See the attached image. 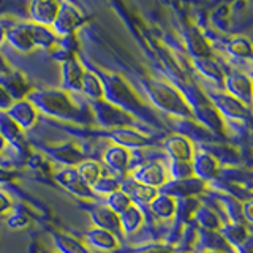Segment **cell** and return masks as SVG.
<instances>
[{"instance_id":"obj_42","label":"cell","mask_w":253,"mask_h":253,"mask_svg":"<svg viewBox=\"0 0 253 253\" xmlns=\"http://www.w3.org/2000/svg\"><path fill=\"white\" fill-rule=\"evenodd\" d=\"M13 209V201L5 192L0 190V215H5Z\"/></svg>"},{"instance_id":"obj_23","label":"cell","mask_w":253,"mask_h":253,"mask_svg":"<svg viewBox=\"0 0 253 253\" xmlns=\"http://www.w3.org/2000/svg\"><path fill=\"white\" fill-rule=\"evenodd\" d=\"M84 242L101 252H116L119 250V242L121 241L113 233L105 231V229L100 228H92L85 233Z\"/></svg>"},{"instance_id":"obj_48","label":"cell","mask_w":253,"mask_h":253,"mask_svg":"<svg viewBox=\"0 0 253 253\" xmlns=\"http://www.w3.org/2000/svg\"><path fill=\"white\" fill-rule=\"evenodd\" d=\"M5 147H6V142H5V139L2 136H0V152H3Z\"/></svg>"},{"instance_id":"obj_34","label":"cell","mask_w":253,"mask_h":253,"mask_svg":"<svg viewBox=\"0 0 253 253\" xmlns=\"http://www.w3.org/2000/svg\"><path fill=\"white\" fill-rule=\"evenodd\" d=\"M193 218L196 220V223L200 225L203 231H218L221 226V221L217 217V213L213 212L209 206L200 204V208L196 209Z\"/></svg>"},{"instance_id":"obj_19","label":"cell","mask_w":253,"mask_h":253,"mask_svg":"<svg viewBox=\"0 0 253 253\" xmlns=\"http://www.w3.org/2000/svg\"><path fill=\"white\" fill-rule=\"evenodd\" d=\"M101 160L106 165L108 169L113 171L114 176L124 177L130 168V150L113 144L106 147V150L103 152Z\"/></svg>"},{"instance_id":"obj_22","label":"cell","mask_w":253,"mask_h":253,"mask_svg":"<svg viewBox=\"0 0 253 253\" xmlns=\"http://www.w3.org/2000/svg\"><path fill=\"white\" fill-rule=\"evenodd\" d=\"M5 42L11 44L16 51L19 52H30L35 49L34 42H32L30 30H29V22H19L14 26L6 29V37Z\"/></svg>"},{"instance_id":"obj_33","label":"cell","mask_w":253,"mask_h":253,"mask_svg":"<svg viewBox=\"0 0 253 253\" xmlns=\"http://www.w3.org/2000/svg\"><path fill=\"white\" fill-rule=\"evenodd\" d=\"M75 169L78 172V176L81 177V180L89 187H92L103 174L101 165L97 160H90V158H85V160H83Z\"/></svg>"},{"instance_id":"obj_41","label":"cell","mask_w":253,"mask_h":253,"mask_svg":"<svg viewBox=\"0 0 253 253\" xmlns=\"http://www.w3.org/2000/svg\"><path fill=\"white\" fill-rule=\"evenodd\" d=\"M30 223V218L27 213L24 212H13V209L8 213V218H6V225L10 226L11 229H24L27 225Z\"/></svg>"},{"instance_id":"obj_47","label":"cell","mask_w":253,"mask_h":253,"mask_svg":"<svg viewBox=\"0 0 253 253\" xmlns=\"http://www.w3.org/2000/svg\"><path fill=\"white\" fill-rule=\"evenodd\" d=\"M5 37H6V27H5V26H2V24H0V46L3 44Z\"/></svg>"},{"instance_id":"obj_51","label":"cell","mask_w":253,"mask_h":253,"mask_svg":"<svg viewBox=\"0 0 253 253\" xmlns=\"http://www.w3.org/2000/svg\"><path fill=\"white\" fill-rule=\"evenodd\" d=\"M43 253H47V252H43Z\"/></svg>"},{"instance_id":"obj_37","label":"cell","mask_w":253,"mask_h":253,"mask_svg":"<svg viewBox=\"0 0 253 253\" xmlns=\"http://www.w3.org/2000/svg\"><path fill=\"white\" fill-rule=\"evenodd\" d=\"M168 177L172 180H182L193 177V168L192 162H182V160H169L168 166Z\"/></svg>"},{"instance_id":"obj_6","label":"cell","mask_w":253,"mask_h":253,"mask_svg":"<svg viewBox=\"0 0 253 253\" xmlns=\"http://www.w3.org/2000/svg\"><path fill=\"white\" fill-rule=\"evenodd\" d=\"M85 18L83 13L78 10L76 5L70 2H62L59 3V11L57 16L51 26V30L55 34V37H67V35H75L76 30L84 24Z\"/></svg>"},{"instance_id":"obj_38","label":"cell","mask_w":253,"mask_h":253,"mask_svg":"<svg viewBox=\"0 0 253 253\" xmlns=\"http://www.w3.org/2000/svg\"><path fill=\"white\" fill-rule=\"evenodd\" d=\"M105 206H106L108 209L113 211L114 213H117V215H121L122 212H125L133 204H131L128 196H126L124 192H121V190H117V192H113L111 195L106 196Z\"/></svg>"},{"instance_id":"obj_21","label":"cell","mask_w":253,"mask_h":253,"mask_svg":"<svg viewBox=\"0 0 253 253\" xmlns=\"http://www.w3.org/2000/svg\"><path fill=\"white\" fill-rule=\"evenodd\" d=\"M59 11V2L54 0H34L29 5V16L30 22L38 24V26L51 27Z\"/></svg>"},{"instance_id":"obj_1","label":"cell","mask_w":253,"mask_h":253,"mask_svg":"<svg viewBox=\"0 0 253 253\" xmlns=\"http://www.w3.org/2000/svg\"><path fill=\"white\" fill-rule=\"evenodd\" d=\"M27 100L35 106L38 114L42 113L57 121L79 126H85L87 124L93 122L90 111L78 106L70 93L62 89H35L27 95Z\"/></svg>"},{"instance_id":"obj_8","label":"cell","mask_w":253,"mask_h":253,"mask_svg":"<svg viewBox=\"0 0 253 253\" xmlns=\"http://www.w3.org/2000/svg\"><path fill=\"white\" fill-rule=\"evenodd\" d=\"M98 138H108L113 141L114 146H121L126 150L130 149H141L149 146L152 139L147 138L146 134L139 133L136 128H114V130H106V131H98V133H89Z\"/></svg>"},{"instance_id":"obj_13","label":"cell","mask_w":253,"mask_h":253,"mask_svg":"<svg viewBox=\"0 0 253 253\" xmlns=\"http://www.w3.org/2000/svg\"><path fill=\"white\" fill-rule=\"evenodd\" d=\"M43 154L46 157H49L52 162L63 165L65 168L78 166L83 160H85V157L81 152V149H79L76 144H73V142L57 144V146H44Z\"/></svg>"},{"instance_id":"obj_36","label":"cell","mask_w":253,"mask_h":253,"mask_svg":"<svg viewBox=\"0 0 253 253\" xmlns=\"http://www.w3.org/2000/svg\"><path fill=\"white\" fill-rule=\"evenodd\" d=\"M226 52L236 59H250L252 55V44L247 38L234 37L226 42Z\"/></svg>"},{"instance_id":"obj_49","label":"cell","mask_w":253,"mask_h":253,"mask_svg":"<svg viewBox=\"0 0 253 253\" xmlns=\"http://www.w3.org/2000/svg\"><path fill=\"white\" fill-rule=\"evenodd\" d=\"M200 253H223V252H215V250H200Z\"/></svg>"},{"instance_id":"obj_50","label":"cell","mask_w":253,"mask_h":253,"mask_svg":"<svg viewBox=\"0 0 253 253\" xmlns=\"http://www.w3.org/2000/svg\"><path fill=\"white\" fill-rule=\"evenodd\" d=\"M174 253H190V252H185V250H184V252H177V250H176V252H174Z\"/></svg>"},{"instance_id":"obj_3","label":"cell","mask_w":253,"mask_h":253,"mask_svg":"<svg viewBox=\"0 0 253 253\" xmlns=\"http://www.w3.org/2000/svg\"><path fill=\"white\" fill-rule=\"evenodd\" d=\"M141 85L147 93L150 103L157 109H160L162 113H166L177 119H193V113L190 109L185 97L168 81L147 78L144 81H141Z\"/></svg>"},{"instance_id":"obj_40","label":"cell","mask_w":253,"mask_h":253,"mask_svg":"<svg viewBox=\"0 0 253 253\" xmlns=\"http://www.w3.org/2000/svg\"><path fill=\"white\" fill-rule=\"evenodd\" d=\"M176 249L169 244H158V242H150V244H144L139 245V247H131L126 249L124 252L116 250V253H174Z\"/></svg>"},{"instance_id":"obj_29","label":"cell","mask_w":253,"mask_h":253,"mask_svg":"<svg viewBox=\"0 0 253 253\" xmlns=\"http://www.w3.org/2000/svg\"><path fill=\"white\" fill-rule=\"evenodd\" d=\"M79 92H83L90 101L103 100V85H101L98 75L95 73L93 70L85 68L83 75V81H81V90Z\"/></svg>"},{"instance_id":"obj_9","label":"cell","mask_w":253,"mask_h":253,"mask_svg":"<svg viewBox=\"0 0 253 253\" xmlns=\"http://www.w3.org/2000/svg\"><path fill=\"white\" fill-rule=\"evenodd\" d=\"M52 177L63 190H67L68 193H71L76 198H81L84 201H93L97 198L93 195L92 188L89 185H85L81 180V177L78 176L75 168H62L59 171H55Z\"/></svg>"},{"instance_id":"obj_46","label":"cell","mask_w":253,"mask_h":253,"mask_svg":"<svg viewBox=\"0 0 253 253\" xmlns=\"http://www.w3.org/2000/svg\"><path fill=\"white\" fill-rule=\"evenodd\" d=\"M8 71H11V67L8 65V62L3 59V55L0 54V76H2V75H6Z\"/></svg>"},{"instance_id":"obj_17","label":"cell","mask_w":253,"mask_h":253,"mask_svg":"<svg viewBox=\"0 0 253 253\" xmlns=\"http://www.w3.org/2000/svg\"><path fill=\"white\" fill-rule=\"evenodd\" d=\"M163 149L166 155L169 157V160H182V162H190L195 152L192 141L179 133L166 136L163 139Z\"/></svg>"},{"instance_id":"obj_45","label":"cell","mask_w":253,"mask_h":253,"mask_svg":"<svg viewBox=\"0 0 253 253\" xmlns=\"http://www.w3.org/2000/svg\"><path fill=\"white\" fill-rule=\"evenodd\" d=\"M16 177V172L13 169H6L0 166V184H5V182H10Z\"/></svg>"},{"instance_id":"obj_44","label":"cell","mask_w":253,"mask_h":253,"mask_svg":"<svg viewBox=\"0 0 253 253\" xmlns=\"http://www.w3.org/2000/svg\"><path fill=\"white\" fill-rule=\"evenodd\" d=\"M242 217H244V221H245V223H252V221H253V215H252V201H250V200L244 201V204H242Z\"/></svg>"},{"instance_id":"obj_27","label":"cell","mask_w":253,"mask_h":253,"mask_svg":"<svg viewBox=\"0 0 253 253\" xmlns=\"http://www.w3.org/2000/svg\"><path fill=\"white\" fill-rule=\"evenodd\" d=\"M193 68L200 73L201 76H204L209 81L215 83L217 85H223V79H225V71L218 65V62L213 57H204V59H195L192 60Z\"/></svg>"},{"instance_id":"obj_31","label":"cell","mask_w":253,"mask_h":253,"mask_svg":"<svg viewBox=\"0 0 253 253\" xmlns=\"http://www.w3.org/2000/svg\"><path fill=\"white\" fill-rule=\"evenodd\" d=\"M119 221H121L122 234H133L141 228L142 221H144V213L138 206H130L128 209L119 215Z\"/></svg>"},{"instance_id":"obj_32","label":"cell","mask_w":253,"mask_h":253,"mask_svg":"<svg viewBox=\"0 0 253 253\" xmlns=\"http://www.w3.org/2000/svg\"><path fill=\"white\" fill-rule=\"evenodd\" d=\"M149 208L157 218L169 220L174 217V212H176V200H172L171 196L158 193L155 200L149 204Z\"/></svg>"},{"instance_id":"obj_2","label":"cell","mask_w":253,"mask_h":253,"mask_svg":"<svg viewBox=\"0 0 253 253\" xmlns=\"http://www.w3.org/2000/svg\"><path fill=\"white\" fill-rule=\"evenodd\" d=\"M95 73L98 75L103 85V100L121 108L136 119L141 116L142 121H150V119L154 121V116L150 114L149 108L142 103L136 90L125 81L124 76L117 73H106V71H95Z\"/></svg>"},{"instance_id":"obj_14","label":"cell","mask_w":253,"mask_h":253,"mask_svg":"<svg viewBox=\"0 0 253 253\" xmlns=\"http://www.w3.org/2000/svg\"><path fill=\"white\" fill-rule=\"evenodd\" d=\"M221 89H225V93L231 95L233 98L244 103V105L249 106L252 103V81L247 75L244 73L225 75Z\"/></svg>"},{"instance_id":"obj_15","label":"cell","mask_w":253,"mask_h":253,"mask_svg":"<svg viewBox=\"0 0 253 253\" xmlns=\"http://www.w3.org/2000/svg\"><path fill=\"white\" fill-rule=\"evenodd\" d=\"M6 114L22 131L30 130L38 122V111L27 98L13 101V105L8 108Z\"/></svg>"},{"instance_id":"obj_28","label":"cell","mask_w":253,"mask_h":253,"mask_svg":"<svg viewBox=\"0 0 253 253\" xmlns=\"http://www.w3.org/2000/svg\"><path fill=\"white\" fill-rule=\"evenodd\" d=\"M0 136L5 139L6 144H11L16 149H22L26 144L24 131L8 117L5 111H0Z\"/></svg>"},{"instance_id":"obj_24","label":"cell","mask_w":253,"mask_h":253,"mask_svg":"<svg viewBox=\"0 0 253 253\" xmlns=\"http://www.w3.org/2000/svg\"><path fill=\"white\" fill-rule=\"evenodd\" d=\"M218 233L221 237H223L225 242L229 245V247H233L234 250H239L245 242H247L249 239H252L247 225L231 223V221H228V223H221Z\"/></svg>"},{"instance_id":"obj_26","label":"cell","mask_w":253,"mask_h":253,"mask_svg":"<svg viewBox=\"0 0 253 253\" xmlns=\"http://www.w3.org/2000/svg\"><path fill=\"white\" fill-rule=\"evenodd\" d=\"M51 237H52L54 249L59 253H92L85 242L79 241L67 233L51 231Z\"/></svg>"},{"instance_id":"obj_25","label":"cell","mask_w":253,"mask_h":253,"mask_svg":"<svg viewBox=\"0 0 253 253\" xmlns=\"http://www.w3.org/2000/svg\"><path fill=\"white\" fill-rule=\"evenodd\" d=\"M185 46L188 54L192 55V60L195 59H204V57H212V47L208 43V40L203 37L195 29H188L185 34Z\"/></svg>"},{"instance_id":"obj_10","label":"cell","mask_w":253,"mask_h":253,"mask_svg":"<svg viewBox=\"0 0 253 253\" xmlns=\"http://www.w3.org/2000/svg\"><path fill=\"white\" fill-rule=\"evenodd\" d=\"M208 188V184L196 177H188L182 180L169 179L166 184L158 190V193L171 196L172 200H184V198H193L195 195L203 193Z\"/></svg>"},{"instance_id":"obj_35","label":"cell","mask_w":253,"mask_h":253,"mask_svg":"<svg viewBox=\"0 0 253 253\" xmlns=\"http://www.w3.org/2000/svg\"><path fill=\"white\" fill-rule=\"evenodd\" d=\"M121 182L122 179H119V176H114V174H101L100 179L90 188L95 196H108L121 188Z\"/></svg>"},{"instance_id":"obj_7","label":"cell","mask_w":253,"mask_h":253,"mask_svg":"<svg viewBox=\"0 0 253 253\" xmlns=\"http://www.w3.org/2000/svg\"><path fill=\"white\" fill-rule=\"evenodd\" d=\"M130 177L141 185L152 187L155 190H160L166 182L169 180L168 171H166L165 165L157 160L146 162V163L136 166V168L131 171Z\"/></svg>"},{"instance_id":"obj_16","label":"cell","mask_w":253,"mask_h":253,"mask_svg":"<svg viewBox=\"0 0 253 253\" xmlns=\"http://www.w3.org/2000/svg\"><path fill=\"white\" fill-rule=\"evenodd\" d=\"M85 68L83 67L78 55L62 62V90L65 92H79L81 90V81Z\"/></svg>"},{"instance_id":"obj_43","label":"cell","mask_w":253,"mask_h":253,"mask_svg":"<svg viewBox=\"0 0 253 253\" xmlns=\"http://www.w3.org/2000/svg\"><path fill=\"white\" fill-rule=\"evenodd\" d=\"M13 105V100L11 97L5 92V89L2 85H0V111H8V108H10Z\"/></svg>"},{"instance_id":"obj_5","label":"cell","mask_w":253,"mask_h":253,"mask_svg":"<svg viewBox=\"0 0 253 253\" xmlns=\"http://www.w3.org/2000/svg\"><path fill=\"white\" fill-rule=\"evenodd\" d=\"M208 100L211 101V105L213 106V109L220 114V117H228L229 121H247L250 117V108L244 103L237 101L236 98H233L231 95H228L225 92H208Z\"/></svg>"},{"instance_id":"obj_4","label":"cell","mask_w":253,"mask_h":253,"mask_svg":"<svg viewBox=\"0 0 253 253\" xmlns=\"http://www.w3.org/2000/svg\"><path fill=\"white\" fill-rule=\"evenodd\" d=\"M89 111L92 114L93 122H97L101 128L114 130V128H136L139 121L131 114L125 113L105 100L89 101Z\"/></svg>"},{"instance_id":"obj_20","label":"cell","mask_w":253,"mask_h":253,"mask_svg":"<svg viewBox=\"0 0 253 253\" xmlns=\"http://www.w3.org/2000/svg\"><path fill=\"white\" fill-rule=\"evenodd\" d=\"M0 85H2L5 92L10 95L13 101L27 98V95L32 92L26 76H24L21 71H16L13 68L11 71H8L6 75L0 76Z\"/></svg>"},{"instance_id":"obj_39","label":"cell","mask_w":253,"mask_h":253,"mask_svg":"<svg viewBox=\"0 0 253 253\" xmlns=\"http://www.w3.org/2000/svg\"><path fill=\"white\" fill-rule=\"evenodd\" d=\"M223 204L226 208V213L229 217V221L231 223H241V225H247L244 221V217H242V203L237 200V198H233V196H225L223 200Z\"/></svg>"},{"instance_id":"obj_30","label":"cell","mask_w":253,"mask_h":253,"mask_svg":"<svg viewBox=\"0 0 253 253\" xmlns=\"http://www.w3.org/2000/svg\"><path fill=\"white\" fill-rule=\"evenodd\" d=\"M29 30H30V37L35 47H42V49L49 51L51 47L57 43V37H55V34L51 30V27H44L34 22H29Z\"/></svg>"},{"instance_id":"obj_11","label":"cell","mask_w":253,"mask_h":253,"mask_svg":"<svg viewBox=\"0 0 253 253\" xmlns=\"http://www.w3.org/2000/svg\"><path fill=\"white\" fill-rule=\"evenodd\" d=\"M87 212H89L90 220L95 225V228H100V229H105V231L113 233L119 241L122 239L121 221H119L117 213L108 209L105 204H98V203H92L87 206Z\"/></svg>"},{"instance_id":"obj_12","label":"cell","mask_w":253,"mask_h":253,"mask_svg":"<svg viewBox=\"0 0 253 253\" xmlns=\"http://www.w3.org/2000/svg\"><path fill=\"white\" fill-rule=\"evenodd\" d=\"M192 168H193V177L203 180L204 184L213 180L218 176V160L217 157L208 152L204 149H198L193 152L192 157Z\"/></svg>"},{"instance_id":"obj_18","label":"cell","mask_w":253,"mask_h":253,"mask_svg":"<svg viewBox=\"0 0 253 253\" xmlns=\"http://www.w3.org/2000/svg\"><path fill=\"white\" fill-rule=\"evenodd\" d=\"M121 192H124L126 196L130 198V201L133 206H149L152 203L157 195H158V190L152 188V187H146V185H141L138 182H134L131 177H126L122 179L121 182Z\"/></svg>"}]
</instances>
